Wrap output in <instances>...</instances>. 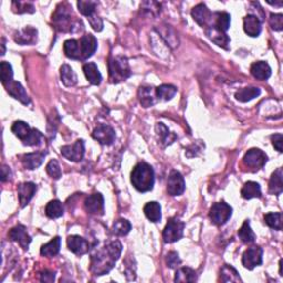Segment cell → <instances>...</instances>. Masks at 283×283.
<instances>
[{
	"mask_svg": "<svg viewBox=\"0 0 283 283\" xmlns=\"http://www.w3.org/2000/svg\"><path fill=\"white\" fill-rule=\"evenodd\" d=\"M131 182L138 192H150L154 187L155 183L154 169L152 168L151 165L145 163V162L138 163L132 170Z\"/></svg>",
	"mask_w": 283,
	"mask_h": 283,
	"instance_id": "obj_2",
	"label": "cell"
},
{
	"mask_svg": "<svg viewBox=\"0 0 283 283\" xmlns=\"http://www.w3.org/2000/svg\"><path fill=\"white\" fill-rule=\"evenodd\" d=\"M64 208L62 202L58 201V199H54V201H51L47 207H45V215H47L51 219H57L63 216Z\"/></svg>",
	"mask_w": 283,
	"mask_h": 283,
	"instance_id": "obj_36",
	"label": "cell"
},
{
	"mask_svg": "<svg viewBox=\"0 0 283 283\" xmlns=\"http://www.w3.org/2000/svg\"><path fill=\"white\" fill-rule=\"evenodd\" d=\"M132 229V225L128 220L121 218L114 222L112 226V231L114 235L117 236H126Z\"/></svg>",
	"mask_w": 283,
	"mask_h": 283,
	"instance_id": "obj_42",
	"label": "cell"
},
{
	"mask_svg": "<svg viewBox=\"0 0 283 283\" xmlns=\"http://www.w3.org/2000/svg\"><path fill=\"white\" fill-rule=\"evenodd\" d=\"M83 71H84L85 77L91 84L100 85L102 82V74L99 70V68L95 63L89 62L83 66Z\"/></svg>",
	"mask_w": 283,
	"mask_h": 283,
	"instance_id": "obj_26",
	"label": "cell"
},
{
	"mask_svg": "<svg viewBox=\"0 0 283 283\" xmlns=\"http://www.w3.org/2000/svg\"><path fill=\"white\" fill-rule=\"evenodd\" d=\"M96 4L97 2L90 1V0L89 1H87V0H80V1L77 2L79 11H80V13H82V15L85 16L86 18L95 15Z\"/></svg>",
	"mask_w": 283,
	"mask_h": 283,
	"instance_id": "obj_43",
	"label": "cell"
},
{
	"mask_svg": "<svg viewBox=\"0 0 283 283\" xmlns=\"http://www.w3.org/2000/svg\"><path fill=\"white\" fill-rule=\"evenodd\" d=\"M9 238L15 243H18V244L24 250H28L29 244L31 243V237L29 236L27 231V228L24 225H18L9 231Z\"/></svg>",
	"mask_w": 283,
	"mask_h": 283,
	"instance_id": "obj_15",
	"label": "cell"
},
{
	"mask_svg": "<svg viewBox=\"0 0 283 283\" xmlns=\"http://www.w3.org/2000/svg\"><path fill=\"white\" fill-rule=\"evenodd\" d=\"M47 173L54 179H60L62 177L61 167L57 160H51L47 165Z\"/></svg>",
	"mask_w": 283,
	"mask_h": 283,
	"instance_id": "obj_47",
	"label": "cell"
},
{
	"mask_svg": "<svg viewBox=\"0 0 283 283\" xmlns=\"http://www.w3.org/2000/svg\"><path fill=\"white\" fill-rule=\"evenodd\" d=\"M92 136L102 145H111L117 138L114 129L105 124H101L99 126H96L93 133H92Z\"/></svg>",
	"mask_w": 283,
	"mask_h": 283,
	"instance_id": "obj_11",
	"label": "cell"
},
{
	"mask_svg": "<svg viewBox=\"0 0 283 283\" xmlns=\"http://www.w3.org/2000/svg\"><path fill=\"white\" fill-rule=\"evenodd\" d=\"M12 10L16 13H34V4L27 1H12Z\"/></svg>",
	"mask_w": 283,
	"mask_h": 283,
	"instance_id": "obj_46",
	"label": "cell"
},
{
	"mask_svg": "<svg viewBox=\"0 0 283 283\" xmlns=\"http://www.w3.org/2000/svg\"><path fill=\"white\" fill-rule=\"evenodd\" d=\"M220 280L222 282H241L238 271L229 264H225L220 270Z\"/></svg>",
	"mask_w": 283,
	"mask_h": 283,
	"instance_id": "obj_39",
	"label": "cell"
},
{
	"mask_svg": "<svg viewBox=\"0 0 283 283\" xmlns=\"http://www.w3.org/2000/svg\"><path fill=\"white\" fill-rule=\"evenodd\" d=\"M269 24L275 31H281L283 29V15L282 13H271L269 18Z\"/></svg>",
	"mask_w": 283,
	"mask_h": 283,
	"instance_id": "obj_48",
	"label": "cell"
},
{
	"mask_svg": "<svg viewBox=\"0 0 283 283\" xmlns=\"http://www.w3.org/2000/svg\"><path fill=\"white\" fill-rule=\"evenodd\" d=\"M166 262H167V266H168L170 269H175V268H177L180 263H182V260H180L177 252L170 251L168 254H167Z\"/></svg>",
	"mask_w": 283,
	"mask_h": 283,
	"instance_id": "obj_49",
	"label": "cell"
},
{
	"mask_svg": "<svg viewBox=\"0 0 283 283\" xmlns=\"http://www.w3.org/2000/svg\"><path fill=\"white\" fill-rule=\"evenodd\" d=\"M61 154L63 157L71 162H80L85 154L84 141L78 140L72 145H64L61 147Z\"/></svg>",
	"mask_w": 283,
	"mask_h": 283,
	"instance_id": "obj_8",
	"label": "cell"
},
{
	"mask_svg": "<svg viewBox=\"0 0 283 283\" xmlns=\"http://www.w3.org/2000/svg\"><path fill=\"white\" fill-rule=\"evenodd\" d=\"M63 51L67 58L72 60H81L80 43H79V40L68 39L64 41Z\"/></svg>",
	"mask_w": 283,
	"mask_h": 283,
	"instance_id": "obj_27",
	"label": "cell"
},
{
	"mask_svg": "<svg viewBox=\"0 0 283 283\" xmlns=\"http://www.w3.org/2000/svg\"><path fill=\"white\" fill-rule=\"evenodd\" d=\"M67 245L68 249L70 250L72 253L77 254V256H83V254L89 252L90 250L89 241L78 235L69 236L67 239Z\"/></svg>",
	"mask_w": 283,
	"mask_h": 283,
	"instance_id": "obj_12",
	"label": "cell"
},
{
	"mask_svg": "<svg viewBox=\"0 0 283 283\" xmlns=\"http://www.w3.org/2000/svg\"><path fill=\"white\" fill-rule=\"evenodd\" d=\"M110 79L113 83H120L131 77L132 71L128 60L125 57H112L109 60Z\"/></svg>",
	"mask_w": 283,
	"mask_h": 283,
	"instance_id": "obj_3",
	"label": "cell"
},
{
	"mask_svg": "<svg viewBox=\"0 0 283 283\" xmlns=\"http://www.w3.org/2000/svg\"><path fill=\"white\" fill-rule=\"evenodd\" d=\"M122 253V243L119 240H113L105 243L100 250L91 257V272L94 276H104L112 270Z\"/></svg>",
	"mask_w": 283,
	"mask_h": 283,
	"instance_id": "obj_1",
	"label": "cell"
},
{
	"mask_svg": "<svg viewBox=\"0 0 283 283\" xmlns=\"http://www.w3.org/2000/svg\"><path fill=\"white\" fill-rule=\"evenodd\" d=\"M72 8L69 6V3H60L57 10L52 15V22L55 29L61 32L73 31L74 25L72 21Z\"/></svg>",
	"mask_w": 283,
	"mask_h": 283,
	"instance_id": "obj_4",
	"label": "cell"
},
{
	"mask_svg": "<svg viewBox=\"0 0 283 283\" xmlns=\"http://www.w3.org/2000/svg\"><path fill=\"white\" fill-rule=\"evenodd\" d=\"M193 19L197 22L201 27H207L211 20L212 13L205 3H198L192 10Z\"/></svg>",
	"mask_w": 283,
	"mask_h": 283,
	"instance_id": "obj_19",
	"label": "cell"
},
{
	"mask_svg": "<svg viewBox=\"0 0 283 283\" xmlns=\"http://www.w3.org/2000/svg\"><path fill=\"white\" fill-rule=\"evenodd\" d=\"M206 34L208 38H209L213 43H216L218 47H221L226 50L229 49L230 38L227 36L226 32L219 30L213 25L209 24L206 28Z\"/></svg>",
	"mask_w": 283,
	"mask_h": 283,
	"instance_id": "obj_16",
	"label": "cell"
},
{
	"mask_svg": "<svg viewBox=\"0 0 283 283\" xmlns=\"http://www.w3.org/2000/svg\"><path fill=\"white\" fill-rule=\"evenodd\" d=\"M31 127L28 125L24 121H16L15 123L12 124L11 131L15 135L24 142L26 138L29 136V134L31 133Z\"/></svg>",
	"mask_w": 283,
	"mask_h": 283,
	"instance_id": "obj_38",
	"label": "cell"
},
{
	"mask_svg": "<svg viewBox=\"0 0 283 283\" xmlns=\"http://www.w3.org/2000/svg\"><path fill=\"white\" fill-rule=\"evenodd\" d=\"M269 4H272V6H278V7H281L282 6V1L279 2H268Z\"/></svg>",
	"mask_w": 283,
	"mask_h": 283,
	"instance_id": "obj_55",
	"label": "cell"
},
{
	"mask_svg": "<svg viewBox=\"0 0 283 283\" xmlns=\"http://www.w3.org/2000/svg\"><path fill=\"white\" fill-rule=\"evenodd\" d=\"M250 71L258 80H267L271 76V68L266 61L254 62L250 68Z\"/></svg>",
	"mask_w": 283,
	"mask_h": 283,
	"instance_id": "obj_25",
	"label": "cell"
},
{
	"mask_svg": "<svg viewBox=\"0 0 283 283\" xmlns=\"http://www.w3.org/2000/svg\"><path fill=\"white\" fill-rule=\"evenodd\" d=\"M42 140H43L42 134H41L38 129L32 128L29 136H28L22 143L28 146H39L42 144Z\"/></svg>",
	"mask_w": 283,
	"mask_h": 283,
	"instance_id": "obj_45",
	"label": "cell"
},
{
	"mask_svg": "<svg viewBox=\"0 0 283 283\" xmlns=\"http://www.w3.org/2000/svg\"><path fill=\"white\" fill-rule=\"evenodd\" d=\"M231 215H233V208L225 202L213 203L209 212L212 224L216 226L225 225L230 219Z\"/></svg>",
	"mask_w": 283,
	"mask_h": 283,
	"instance_id": "obj_6",
	"label": "cell"
},
{
	"mask_svg": "<svg viewBox=\"0 0 283 283\" xmlns=\"http://www.w3.org/2000/svg\"><path fill=\"white\" fill-rule=\"evenodd\" d=\"M260 94H261V90H260L259 87L250 86V87H243V89L237 91L235 97L237 101L245 103V102L256 99V97H258Z\"/></svg>",
	"mask_w": 283,
	"mask_h": 283,
	"instance_id": "obj_31",
	"label": "cell"
},
{
	"mask_svg": "<svg viewBox=\"0 0 283 283\" xmlns=\"http://www.w3.org/2000/svg\"><path fill=\"white\" fill-rule=\"evenodd\" d=\"M213 22L211 25L215 26L218 29L227 32L230 27V15L228 12H216L212 15Z\"/></svg>",
	"mask_w": 283,
	"mask_h": 283,
	"instance_id": "obj_37",
	"label": "cell"
},
{
	"mask_svg": "<svg viewBox=\"0 0 283 283\" xmlns=\"http://www.w3.org/2000/svg\"><path fill=\"white\" fill-rule=\"evenodd\" d=\"M161 205L157 202H150L144 206V213L152 222H159L162 218Z\"/></svg>",
	"mask_w": 283,
	"mask_h": 283,
	"instance_id": "obj_32",
	"label": "cell"
},
{
	"mask_svg": "<svg viewBox=\"0 0 283 283\" xmlns=\"http://www.w3.org/2000/svg\"><path fill=\"white\" fill-rule=\"evenodd\" d=\"M84 208L90 215H103L104 213V198L100 193L90 195L85 199Z\"/></svg>",
	"mask_w": 283,
	"mask_h": 283,
	"instance_id": "obj_13",
	"label": "cell"
},
{
	"mask_svg": "<svg viewBox=\"0 0 283 283\" xmlns=\"http://www.w3.org/2000/svg\"><path fill=\"white\" fill-rule=\"evenodd\" d=\"M138 100L143 108H151L156 103V91L150 85H143L138 89Z\"/></svg>",
	"mask_w": 283,
	"mask_h": 283,
	"instance_id": "obj_23",
	"label": "cell"
},
{
	"mask_svg": "<svg viewBox=\"0 0 283 283\" xmlns=\"http://www.w3.org/2000/svg\"><path fill=\"white\" fill-rule=\"evenodd\" d=\"M241 197L244 199H252L261 197V187L257 182H247L241 188Z\"/></svg>",
	"mask_w": 283,
	"mask_h": 283,
	"instance_id": "obj_30",
	"label": "cell"
},
{
	"mask_svg": "<svg viewBox=\"0 0 283 283\" xmlns=\"http://www.w3.org/2000/svg\"><path fill=\"white\" fill-rule=\"evenodd\" d=\"M87 20H89L91 27L93 28L95 31H102L103 30V21H102L101 18L97 16V15H93L87 18Z\"/></svg>",
	"mask_w": 283,
	"mask_h": 283,
	"instance_id": "obj_50",
	"label": "cell"
},
{
	"mask_svg": "<svg viewBox=\"0 0 283 283\" xmlns=\"http://www.w3.org/2000/svg\"><path fill=\"white\" fill-rule=\"evenodd\" d=\"M186 188L183 175L177 170H171L167 182V192L170 196H180Z\"/></svg>",
	"mask_w": 283,
	"mask_h": 283,
	"instance_id": "obj_10",
	"label": "cell"
},
{
	"mask_svg": "<svg viewBox=\"0 0 283 283\" xmlns=\"http://www.w3.org/2000/svg\"><path fill=\"white\" fill-rule=\"evenodd\" d=\"M238 236L240 240L243 243H252L256 241V234L253 233V230L250 227V220H244L241 228L238 230Z\"/></svg>",
	"mask_w": 283,
	"mask_h": 283,
	"instance_id": "obj_35",
	"label": "cell"
},
{
	"mask_svg": "<svg viewBox=\"0 0 283 283\" xmlns=\"http://www.w3.org/2000/svg\"><path fill=\"white\" fill-rule=\"evenodd\" d=\"M37 192V185L34 183H22L18 186V196H19V202L21 208L26 207L34 197Z\"/></svg>",
	"mask_w": 283,
	"mask_h": 283,
	"instance_id": "obj_21",
	"label": "cell"
},
{
	"mask_svg": "<svg viewBox=\"0 0 283 283\" xmlns=\"http://www.w3.org/2000/svg\"><path fill=\"white\" fill-rule=\"evenodd\" d=\"M243 29L244 32L250 37H258L261 34L262 24L258 16L248 15L243 18Z\"/></svg>",
	"mask_w": 283,
	"mask_h": 283,
	"instance_id": "obj_22",
	"label": "cell"
},
{
	"mask_svg": "<svg viewBox=\"0 0 283 283\" xmlns=\"http://www.w3.org/2000/svg\"><path fill=\"white\" fill-rule=\"evenodd\" d=\"M55 279V272L51 270H44L41 272L40 275V281L41 282H53Z\"/></svg>",
	"mask_w": 283,
	"mask_h": 283,
	"instance_id": "obj_52",
	"label": "cell"
},
{
	"mask_svg": "<svg viewBox=\"0 0 283 283\" xmlns=\"http://www.w3.org/2000/svg\"><path fill=\"white\" fill-rule=\"evenodd\" d=\"M264 222L275 230H282L283 221L281 212H269L263 217Z\"/></svg>",
	"mask_w": 283,
	"mask_h": 283,
	"instance_id": "obj_41",
	"label": "cell"
},
{
	"mask_svg": "<svg viewBox=\"0 0 283 283\" xmlns=\"http://www.w3.org/2000/svg\"><path fill=\"white\" fill-rule=\"evenodd\" d=\"M279 273H280V276H283L282 275V259L279 261Z\"/></svg>",
	"mask_w": 283,
	"mask_h": 283,
	"instance_id": "obj_56",
	"label": "cell"
},
{
	"mask_svg": "<svg viewBox=\"0 0 283 283\" xmlns=\"http://www.w3.org/2000/svg\"><path fill=\"white\" fill-rule=\"evenodd\" d=\"M268 161V156L266 153L260 150V148H251L243 156V163L249 168L254 171L261 169L266 165Z\"/></svg>",
	"mask_w": 283,
	"mask_h": 283,
	"instance_id": "obj_7",
	"label": "cell"
},
{
	"mask_svg": "<svg viewBox=\"0 0 283 283\" xmlns=\"http://www.w3.org/2000/svg\"><path fill=\"white\" fill-rule=\"evenodd\" d=\"M0 78H1V82L3 85H6L9 82L12 81L13 71L11 64L9 62L2 61L0 63Z\"/></svg>",
	"mask_w": 283,
	"mask_h": 283,
	"instance_id": "obj_44",
	"label": "cell"
},
{
	"mask_svg": "<svg viewBox=\"0 0 283 283\" xmlns=\"http://www.w3.org/2000/svg\"><path fill=\"white\" fill-rule=\"evenodd\" d=\"M11 177V170L8 166H2L1 168V182H6L7 179Z\"/></svg>",
	"mask_w": 283,
	"mask_h": 283,
	"instance_id": "obj_53",
	"label": "cell"
},
{
	"mask_svg": "<svg viewBox=\"0 0 283 283\" xmlns=\"http://www.w3.org/2000/svg\"><path fill=\"white\" fill-rule=\"evenodd\" d=\"M60 248H61V238L59 236L54 237V238L49 241L48 243H45L42 245V248L40 250L41 256L51 258L57 256L60 252Z\"/></svg>",
	"mask_w": 283,
	"mask_h": 283,
	"instance_id": "obj_28",
	"label": "cell"
},
{
	"mask_svg": "<svg viewBox=\"0 0 283 283\" xmlns=\"http://www.w3.org/2000/svg\"><path fill=\"white\" fill-rule=\"evenodd\" d=\"M262 256H263V250L262 248L254 245V247L249 248L245 250L243 254V266L248 269V270H252L256 267L262 264Z\"/></svg>",
	"mask_w": 283,
	"mask_h": 283,
	"instance_id": "obj_9",
	"label": "cell"
},
{
	"mask_svg": "<svg viewBox=\"0 0 283 283\" xmlns=\"http://www.w3.org/2000/svg\"><path fill=\"white\" fill-rule=\"evenodd\" d=\"M197 280V273L192 268L184 267L178 269L175 275V282H195Z\"/></svg>",
	"mask_w": 283,
	"mask_h": 283,
	"instance_id": "obj_34",
	"label": "cell"
},
{
	"mask_svg": "<svg viewBox=\"0 0 283 283\" xmlns=\"http://www.w3.org/2000/svg\"><path fill=\"white\" fill-rule=\"evenodd\" d=\"M271 141H272L273 147H275L279 153H282V145H283V135L282 134H275V135H272Z\"/></svg>",
	"mask_w": 283,
	"mask_h": 283,
	"instance_id": "obj_51",
	"label": "cell"
},
{
	"mask_svg": "<svg viewBox=\"0 0 283 283\" xmlns=\"http://www.w3.org/2000/svg\"><path fill=\"white\" fill-rule=\"evenodd\" d=\"M185 224L177 218H170L163 231V239L166 243H173L183 238Z\"/></svg>",
	"mask_w": 283,
	"mask_h": 283,
	"instance_id": "obj_5",
	"label": "cell"
},
{
	"mask_svg": "<svg viewBox=\"0 0 283 283\" xmlns=\"http://www.w3.org/2000/svg\"><path fill=\"white\" fill-rule=\"evenodd\" d=\"M156 133H157V136H159L160 138L161 143L164 144L165 146L170 145V144L176 140V137H177L174 133H170L168 127L165 126L163 123H157Z\"/></svg>",
	"mask_w": 283,
	"mask_h": 283,
	"instance_id": "obj_33",
	"label": "cell"
},
{
	"mask_svg": "<svg viewBox=\"0 0 283 283\" xmlns=\"http://www.w3.org/2000/svg\"><path fill=\"white\" fill-rule=\"evenodd\" d=\"M79 43H80L81 60H87L91 58L97 49V40L92 34L81 37Z\"/></svg>",
	"mask_w": 283,
	"mask_h": 283,
	"instance_id": "obj_14",
	"label": "cell"
},
{
	"mask_svg": "<svg viewBox=\"0 0 283 283\" xmlns=\"http://www.w3.org/2000/svg\"><path fill=\"white\" fill-rule=\"evenodd\" d=\"M283 192V170L282 168H278L272 173L270 180H269V193L276 196Z\"/></svg>",
	"mask_w": 283,
	"mask_h": 283,
	"instance_id": "obj_24",
	"label": "cell"
},
{
	"mask_svg": "<svg viewBox=\"0 0 283 283\" xmlns=\"http://www.w3.org/2000/svg\"><path fill=\"white\" fill-rule=\"evenodd\" d=\"M4 87H6V90L9 93V95H11L13 99L18 100L25 105L30 103L29 96H28L25 87L21 85L20 82H17V81L12 80L11 82H9L8 84L4 85Z\"/></svg>",
	"mask_w": 283,
	"mask_h": 283,
	"instance_id": "obj_20",
	"label": "cell"
},
{
	"mask_svg": "<svg viewBox=\"0 0 283 283\" xmlns=\"http://www.w3.org/2000/svg\"><path fill=\"white\" fill-rule=\"evenodd\" d=\"M45 156H47V152H35V153H28L22 156L21 162L22 165L26 169L34 170L39 168V167L43 164Z\"/></svg>",
	"mask_w": 283,
	"mask_h": 283,
	"instance_id": "obj_18",
	"label": "cell"
},
{
	"mask_svg": "<svg viewBox=\"0 0 283 283\" xmlns=\"http://www.w3.org/2000/svg\"><path fill=\"white\" fill-rule=\"evenodd\" d=\"M60 78H61V82L67 87L74 86L78 83L77 74L69 64H63L60 69Z\"/></svg>",
	"mask_w": 283,
	"mask_h": 283,
	"instance_id": "obj_29",
	"label": "cell"
},
{
	"mask_svg": "<svg viewBox=\"0 0 283 283\" xmlns=\"http://www.w3.org/2000/svg\"><path fill=\"white\" fill-rule=\"evenodd\" d=\"M155 91L156 96L159 97V99L169 101L177 93V87L171 84H162L157 87V89H155Z\"/></svg>",
	"mask_w": 283,
	"mask_h": 283,
	"instance_id": "obj_40",
	"label": "cell"
},
{
	"mask_svg": "<svg viewBox=\"0 0 283 283\" xmlns=\"http://www.w3.org/2000/svg\"><path fill=\"white\" fill-rule=\"evenodd\" d=\"M13 39L20 45H32L37 42V39H38V31L35 28L28 26L22 30L17 31L13 36Z\"/></svg>",
	"mask_w": 283,
	"mask_h": 283,
	"instance_id": "obj_17",
	"label": "cell"
},
{
	"mask_svg": "<svg viewBox=\"0 0 283 283\" xmlns=\"http://www.w3.org/2000/svg\"><path fill=\"white\" fill-rule=\"evenodd\" d=\"M1 47H2V51H1V55L4 54L6 52V45H4V39H2V43H1Z\"/></svg>",
	"mask_w": 283,
	"mask_h": 283,
	"instance_id": "obj_54",
	"label": "cell"
}]
</instances>
